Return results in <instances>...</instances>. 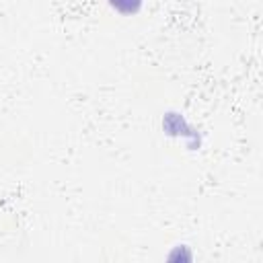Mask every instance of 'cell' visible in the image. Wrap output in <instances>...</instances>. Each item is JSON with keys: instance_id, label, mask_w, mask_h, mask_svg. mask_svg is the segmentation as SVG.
<instances>
[{"instance_id": "cell-1", "label": "cell", "mask_w": 263, "mask_h": 263, "mask_svg": "<svg viewBox=\"0 0 263 263\" xmlns=\"http://www.w3.org/2000/svg\"><path fill=\"white\" fill-rule=\"evenodd\" d=\"M162 125H164V129H166L168 134H173V136H181V134H183V136H189V134H191V129L185 125L183 117L177 115V113H168V115L164 117Z\"/></svg>"}, {"instance_id": "cell-2", "label": "cell", "mask_w": 263, "mask_h": 263, "mask_svg": "<svg viewBox=\"0 0 263 263\" xmlns=\"http://www.w3.org/2000/svg\"><path fill=\"white\" fill-rule=\"evenodd\" d=\"M109 4L121 14H134L140 10L142 0H109Z\"/></svg>"}]
</instances>
